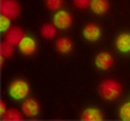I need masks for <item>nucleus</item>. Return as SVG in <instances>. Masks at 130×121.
Here are the masks:
<instances>
[{
  "label": "nucleus",
  "mask_w": 130,
  "mask_h": 121,
  "mask_svg": "<svg viewBox=\"0 0 130 121\" xmlns=\"http://www.w3.org/2000/svg\"><path fill=\"white\" fill-rule=\"evenodd\" d=\"M99 93L105 100H116L121 95L122 87L115 80H104L99 86Z\"/></svg>",
  "instance_id": "f257e3e1"
},
{
  "label": "nucleus",
  "mask_w": 130,
  "mask_h": 121,
  "mask_svg": "<svg viewBox=\"0 0 130 121\" xmlns=\"http://www.w3.org/2000/svg\"><path fill=\"white\" fill-rule=\"evenodd\" d=\"M30 93V86L25 80H14L9 83L8 94L14 100H22Z\"/></svg>",
  "instance_id": "f03ea898"
},
{
  "label": "nucleus",
  "mask_w": 130,
  "mask_h": 121,
  "mask_svg": "<svg viewBox=\"0 0 130 121\" xmlns=\"http://www.w3.org/2000/svg\"><path fill=\"white\" fill-rule=\"evenodd\" d=\"M21 7L17 0H2L0 2V13L3 16L13 20L20 16Z\"/></svg>",
  "instance_id": "7ed1b4c3"
},
{
  "label": "nucleus",
  "mask_w": 130,
  "mask_h": 121,
  "mask_svg": "<svg viewBox=\"0 0 130 121\" xmlns=\"http://www.w3.org/2000/svg\"><path fill=\"white\" fill-rule=\"evenodd\" d=\"M53 25L60 30H67L72 25V16L67 10H57L53 16Z\"/></svg>",
  "instance_id": "20e7f679"
},
{
  "label": "nucleus",
  "mask_w": 130,
  "mask_h": 121,
  "mask_svg": "<svg viewBox=\"0 0 130 121\" xmlns=\"http://www.w3.org/2000/svg\"><path fill=\"white\" fill-rule=\"evenodd\" d=\"M113 64V57L109 52H100L95 57V65L100 70H108Z\"/></svg>",
  "instance_id": "39448f33"
},
{
  "label": "nucleus",
  "mask_w": 130,
  "mask_h": 121,
  "mask_svg": "<svg viewBox=\"0 0 130 121\" xmlns=\"http://www.w3.org/2000/svg\"><path fill=\"white\" fill-rule=\"evenodd\" d=\"M18 50L26 56H30L37 51V42L31 37H24L18 44Z\"/></svg>",
  "instance_id": "423d86ee"
},
{
  "label": "nucleus",
  "mask_w": 130,
  "mask_h": 121,
  "mask_svg": "<svg viewBox=\"0 0 130 121\" xmlns=\"http://www.w3.org/2000/svg\"><path fill=\"white\" fill-rule=\"evenodd\" d=\"M83 37L90 42H96L102 37V30L96 24H89L83 29Z\"/></svg>",
  "instance_id": "0eeeda50"
},
{
  "label": "nucleus",
  "mask_w": 130,
  "mask_h": 121,
  "mask_svg": "<svg viewBox=\"0 0 130 121\" xmlns=\"http://www.w3.org/2000/svg\"><path fill=\"white\" fill-rule=\"evenodd\" d=\"M24 37L25 35H24L22 29H20V27H10L5 33V42L10 43V44H13V46H18Z\"/></svg>",
  "instance_id": "6e6552de"
},
{
  "label": "nucleus",
  "mask_w": 130,
  "mask_h": 121,
  "mask_svg": "<svg viewBox=\"0 0 130 121\" xmlns=\"http://www.w3.org/2000/svg\"><path fill=\"white\" fill-rule=\"evenodd\" d=\"M22 112L27 117H35L39 113V103L32 98L26 99L22 104Z\"/></svg>",
  "instance_id": "1a4fd4ad"
},
{
  "label": "nucleus",
  "mask_w": 130,
  "mask_h": 121,
  "mask_svg": "<svg viewBox=\"0 0 130 121\" xmlns=\"http://www.w3.org/2000/svg\"><path fill=\"white\" fill-rule=\"evenodd\" d=\"M116 48L120 52H124V53L130 52V34L129 33H121V34L117 37Z\"/></svg>",
  "instance_id": "9d476101"
},
{
  "label": "nucleus",
  "mask_w": 130,
  "mask_h": 121,
  "mask_svg": "<svg viewBox=\"0 0 130 121\" xmlns=\"http://www.w3.org/2000/svg\"><path fill=\"white\" fill-rule=\"evenodd\" d=\"M81 118L85 121H100V120H103V113L98 108L90 107V108H86L82 112Z\"/></svg>",
  "instance_id": "9b49d317"
},
{
  "label": "nucleus",
  "mask_w": 130,
  "mask_h": 121,
  "mask_svg": "<svg viewBox=\"0 0 130 121\" xmlns=\"http://www.w3.org/2000/svg\"><path fill=\"white\" fill-rule=\"evenodd\" d=\"M90 7L95 14H104L109 9V3L108 0H91Z\"/></svg>",
  "instance_id": "f8f14e48"
},
{
  "label": "nucleus",
  "mask_w": 130,
  "mask_h": 121,
  "mask_svg": "<svg viewBox=\"0 0 130 121\" xmlns=\"http://www.w3.org/2000/svg\"><path fill=\"white\" fill-rule=\"evenodd\" d=\"M56 50L60 53H69L73 50V42L69 38H60L56 42Z\"/></svg>",
  "instance_id": "ddd939ff"
},
{
  "label": "nucleus",
  "mask_w": 130,
  "mask_h": 121,
  "mask_svg": "<svg viewBox=\"0 0 130 121\" xmlns=\"http://www.w3.org/2000/svg\"><path fill=\"white\" fill-rule=\"evenodd\" d=\"M56 26L55 25H51V24H44L40 29V34L43 38L46 39H52L53 37L56 35Z\"/></svg>",
  "instance_id": "4468645a"
},
{
  "label": "nucleus",
  "mask_w": 130,
  "mask_h": 121,
  "mask_svg": "<svg viewBox=\"0 0 130 121\" xmlns=\"http://www.w3.org/2000/svg\"><path fill=\"white\" fill-rule=\"evenodd\" d=\"M2 120H7V121H20L22 120V115L17 109H8L7 113L2 117Z\"/></svg>",
  "instance_id": "2eb2a0df"
},
{
  "label": "nucleus",
  "mask_w": 130,
  "mask_h": 121,
  "mask_svg": "<svg viewBox=\"0 0 130 121\" xmlns=\"http://www.w3.org/2000/svg\"><path fill=\"white\" fill-rule=\"evenodd\" d=\"M13 44H10L8 42H3L2 46H0V55H2V57L7 59V57H10L13 55Z\"/></svg>",
  "instance_id": "dca6fc26"
},
{
  "label": "nucleus",
  "mask_w": 130,
  "mask_h": 121,
  "mask_svg": "<svg viewBox=\"0 0 130 121\" xmlns=\"http://www.w3.org/2000/svg\"><path fill=\"white\" fill-rule=\"evenodd\" d=\"M120 118L130 121V102L122 104V107L120 108Z\"/></svg>",
  "instance_id": "f3484780"
},
{
  "label": "nucleus",
  "mask_w": 130,
  "mask_h": 121,
  "mask_svg": "<svg viewBox=\"0 0 130 121\" xmlns=\"http://www.w3.org/2000/svg\"><path fill=\"white\" fill-rule=\"evenodd\" d=\"M64 0H46V5L51 10H57L61 8Z\"/></svg>",
  "instance_id": "a211bd4d"
},
{
  "label": "nucleus",
  "mask_w": 130,
  "mask_h": 121,
  "mask_svg": "<svg viewBox=\"0 0 130 121\" xmlns=\"http://www.w3.org/2000/svg\"><path fill=\"white\" fill-rule=\"evenodd\" d=\"M10 29V18L5 17L2 14V17H0V30L2 31H8Z\"/></svg>",
  "instance_id": "6ab92c4d"
},
{
  "label": "nucleus",
  "mask_w": 130,
  "mask_h": 121,
  "mask_svg": "<svg viewBox=\"0 0 130 121\" xmlns=\"http://www.w3.org/2000/svg\"><path fill=\"white\" fill-rule=\"evenodd\" d=\"M73 3H74L75 7L79 8V9H86V8L90 7L91 0H73Z\"/></svg>",
  "instance_id": "aec40b11"
},
{
  "label": "nucleus",
  "mask_w": 130,
  "mask_h": 121,
  "mask_svg": "<svg viewBox=\"0 0 130 121\" xmlns=\"http://www.w3.org/2000/svg\"><path fill=\"white\" fill-rule=\"evenodd\" d=\"M5 113H7V105H5V103L2 100V102H0V115H2V117H3Z\"/></svg>",
  "instance_id": "412c9836"
}]
</instances>
